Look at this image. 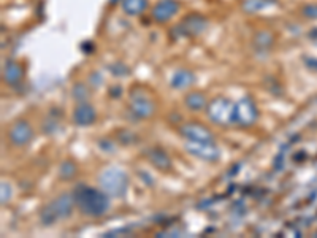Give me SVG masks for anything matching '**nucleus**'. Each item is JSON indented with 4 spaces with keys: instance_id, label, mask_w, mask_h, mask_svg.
Masks as SVG:
<instances>
[{
    "instance_id": "f257e3e1",
    "label": "nucleus",
    "mask_w": 317,
    "mask_h": 238,
    "mask_svg": "<svg viewBox=\"0 0 317 238\" xmlns=\"http://www.w3.org/2000/svg\"><path fill=\"white\" fill-rule=\"evenodd\" d=\"M72 194H73L76 207L81 210V213H84L86 216H92V218L101 216V214H105V211L110 207L108 196L105 192L94 189L90 186L78 184L73 189Z\"/></svg>"
},
{
    "instance_id": "6ab92c4d",
    "label": "nucleus",
    "mask_w": 317,
    "mask_h": 238,
    "mask_svg": "<svg viewBox=\"0 0 317 238\" xmlns=\"http://www.w3.org/2000/svg\"><path fill=\"white\" fill-rule=\"evenodd\" d=\"M75 170H76L75 164H72V162H64L62 167H61V176L62 178H72L75 175Z\"/></svg>"
},
{
    "instance_id": "4468645a",
    "label": "nucleus",
    "mask_w": 317,
    "mask_h": 238,
    "mask_svg": "<svg viewBox=\"0 0 317 238\" xmlns=\"http://www.w3.org/2000/svg\"><path fill=\"white\" fill-rule=\"evenodd\" d=\"M21 78H22V69L16 62H8L4 67V79L8 84L11 86L18 84L21 81Z\"/></svg>"
},
{
    "instance_id": "f8f14e48",
    "label": "nucleus",
    "mask_w": 317,
    "mask_h": 238,
    "mask_svg": "<svg viewBox=\"0 0 317 238\" xmlns=\"http://www.w3.org/2000/svg\"><path fill=\"white\" fill-rule=\"evenodd\" d=\"M205 27H206V19L201 18L200 15H189L183 21V24L179 26L183 33H187V35H198Z\"/></svg>"
},
{
    "instance_id": "412c9836",
    "label": "nucleus",
    "mask_w": 317,
    "mask_h": 238,
    "mask_svg": "<svg viewBox=\"0 0 317 238\" xmlns=\"http://www.w3.org/2000/svg\"><path fill=\"white\" fill-rule=\"evenodd\" d=\"M303 13L309 18H317V7H306L303 10Z\"/></svg>"
},
{
    "instance_id": "0eeeda50",
    "label": "nucleus",
    "mask_w": 317,
    "mask_h": 238,
    "mask_svg": "<svg viewBox=\"0 0 317 238\" xmlns=\"http://www.w3.org/2000/svg\"><path fill=\"white\" fill-rule=\"evenodd\" d=\"M179 132L189 141H209V143H214L213 132L209 129H206L205 126H201V124H197V122L183 124Z\"/></svg>"
},
{
    "instance_id": "4be33fe9",
    "label": "nucleus",
    "mask_w": 317,
    "mask_h": 238,
    "mask_svg": "<svg viewBox=\"0 0 317 238\" xmlns=\"http://www.w3.org/2000/svg\"><path fill=\"white\" fill-rule=\"evenodd\" d=\"M110 2H111V4H116V2H118V0H110Z\"/></svg>"
},
{
    "instance_id": "20e7f679",
    "label": "nucleus",
    "mask_w": 317,
    "mask_h": 238,
    "mask_svg": "<svg viewBox=\"0 0 317 238\" xmlns=\"http://www.w3.org/2000/svg\"><path fill=\"white\" fill-rule=\"evenodd\" d=\"M206 111L208 118L219 126H229V124L235 122V104L227 99L218 97L211 100Z\"/></svg>"
},
{
    "instance_id": "ddd939ff",
    "label": "nucleus",
    "mask_w": 317,
    "mask_h": 238,
    "mask_svg": "<svg viewBox=\"0 0 317 238\" xmlns=\"http://www.w3.org/2000/svg\"><path fill=\"white\" fill-rule=\"evenodd\" d=\"M73 119L78 126H89L95 121V110L89 104H79L73 113Z\"/></svg>"
},
{
    "instance_id": "a211bd4d",
    "label": "nucleus",
    "mask_w": 317,
    "mask_h": 238,
    "mask_svg": "<svg viewBox=\"0 0 317 238\" xmlns=\"http://www.w3.org/2000/svg\"><path fill=\"white\" fill-rule=\"evenodd\" d=\"M270 4H273V0H247L244 4V10L246 11H258L267 8Z\"/></svg>"
},
{
    "instance_id": "aec40b11",
    "label": "nucleus",
    "mask_w": 317,
    "mask_h": 238,
    "mask_svg": "<svg viewBox=\"0 0 317 238\" xmlns=\"http://www.w3.org/2000/svg\"><path fill=\"white\" fill-rule=\"evenodd\" d=\"M10 196H11L10 186L7 183H2V203H7L10 200Z\"/></svg>"
},
{
    "instance_id": "f03ea898",
    "label": "nucleus",
    "mask_w": 317,
    "mask_h": 238,
    "mask_svg": "<svg viewBox=\"0 0 317 238\" xmlns=\"http://www.w3.org/2000/svg\"><path fill=\"white\" fill-rule=\"evenodd\" d=\"M73 194H62L61 197L54 199L51 203H48L40 213V221L43 225H52L56 221L69 218L73 210Z\"/></svg>"
},
{
    "instance_id": "dca6fc26",
    "label": "nucleus",
    "mask_w": 317,
    "mask_h": 238,
    "mask_svg": "<svg viewBox=\"0 0 317 238\" xmlns=\"http://www.w3.org/2000/svg\"><path fill=\"white\" fill-rule=\"evenodd\" d=\"M194 83V75L189 70H178L172 76V86L175 89H186Z\"/></svg>"
},
{
    "instance_id": "9d476101",
    "label": "nucleus",
    "mask_w": 317,
    "mask_h": 238,
    "mask_svg": "<svg viewBox=\"0 0 317 238\" xmlns=\"http://www.w3.org/2000/svg\"><path fill=\"white\" fill-rule=\"evenodd\" d=\"M179 10V4L176 0H161L152 8V19L157 22H165L170 18H173Z\"/></svg>"
},
{
    "instance_id": "6e6552de",
    "label": "nucleus",
    "mask_w": 317,
    "mask_h": 238,
    "mask_svg": "<svg viewBox=\"0 0 317 238\" xmlns=\"http://www.w3.org/2000/svg\"><path fill=\"white\" fill-rule=\"evenodd\" d=\"M186 150L192 156L203 159V161H216L219 157V150L209 141H187Z\"/></svg>"
},
{
    "instance_id": "39448f33",
    "label": "nucleus",
    "mask_w": 317,
    "mask_h": 238,
    "mask_svg": "<svg viewBox=\"0 0 317 238\" xmlns=\"http://www.w3.org/2000/svg\"><path fill=\"white\" fill-rule=\"evenodd\" d=\"M154 102L146 96L141 87H135L130 92V111L137 118L146 119L154 115Z\"/></svg>"
},
{
    "instance_id": "1a4fd4ad",
    "label": "nucleus",
    "mask_w": 317,
    "mask_h": 238,
    "mask_svg": "<svg viewBox=\"0 0 317 238\" xmlns=\"http://www.w3.org/2000/svg\"><path fill=\"white\" fill-rule=\"evenodd\" d=\"M33 137V130L26 121H18L8 130V140L15 146H24Z\"/></svg>"
},
{
    "instance_id": "423d86ee",
    "label": "nucleus",
    "mask_w": 317,
    "mask_h": 238,
    "mask_svg": "<svg viewBox=\"0 0 317 238\" xmlns=\"http://www.w3.org/2000/svg\"><path fill=\"white\" fill-rule=\"evenodd\" d=\"M257 119V108L249 97H243L235 104V122L243 127L252 126Z\"/></svg>"
},
{
    "instance_id": "2eb2a0df",
    "label": "nucleus",
    "mask_w": 317,
    "mask_h": 238,
    "mask_svg": "<svg viewBox=\"0 0 317 238\" xmlns=\"http://www.w3.org/2000/svg\"><path fill=\"white\" fill-rule=\"evenodd\" d=\"M148 7L146 0H122V11L129 16H140Z\"/></svg>"
},
{
    "instance_id": "7ed1b4c3",
    "label": "nucleus",
    "mask_w": 317,
    "mask_h": 238,
    "mask_svg": "<svg viewBox=\"0 0 317 238\" xmlns=\"http://www.w3.org/2000/svg\"><path fill=\"white\" fill-rule=\"evenodd\" d=\"M100 186L103 192L110 197H121L127 189V176L122 170L111 167L101 172L100 175Z\"/></svg>"
},
{
    "instance_id": "9b49d317",
    "label": "nucleus",
    "mask_w": 317,
    "mask_h": 238,
    "mask_svg": "<svg viewBox=\"0 0 317 238\" xmlns=\"http://www.w3.org/2000/svg\"><path fill=\"white\" fill-rule=\"evenodd\" d=\"M146 157L149 159V162L155 168L162 170V172H167V170L172 168V159L161 148H149L146 151Z\"/></svg>"
},
{
    "instance_id": "f3484780",
    "label": "nucleus",
    "mask_w": 317,
    "mask_h": 238,
    "mask_svg": "<svg viewBox=\"0 0 317 238\" xmlns=\"http://www.w3.org/2000/svg\"><path fill=\"white\" fill-rule=\"evenodd\" d=\"M184 104L192 111H198V110H201L203 107L206 105V100H205V97H203L200 92H190V94L186 96Z\"/></svg>"
}]
</instances>
